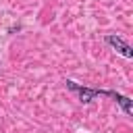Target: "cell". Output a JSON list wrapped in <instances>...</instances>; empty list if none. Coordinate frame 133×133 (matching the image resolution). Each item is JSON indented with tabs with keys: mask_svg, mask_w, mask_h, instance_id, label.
<instances>
[{
	"mask_svg": "<svg viewBox=\"0 0 133 133\" xmlns=\"http://www.w3.org/2000/svg\"><path fill=\"white\" fill-rule=\"evenodd\" d=\"M64 85H66V89L75 91V94L79 96V102H83V104H89V102H94L98 96H104V98L114 100V102L121 106V110H123L125 114H129V116L133 114V102H131V98H127V96H123V94H118V91H114V89H96V87H85V85L75 83L73 79H64Z\"/></svg>",
	"mask_w": 133,
	"mask_h": 133,
	"instance_id": "6da1fadb",
	"label": "cell"
},
{
	"mask_svg": "<svg viewBox=\"0 0 133 133\" xmlns=\"http://www.w3.org/2000/svg\"><path fill=\"white\" fill-rule=\"evenodd\" d=\"M104 42L108 44V46H112L118 54H123L125 58H133V50H131V46L123 39V37H118V35H112V33H108L106 37H104Z\"/></svg>",
	"mask_w": 133,
	"mask_h": 133,
	"instance_id": "7a4b0ae2",
	"label": "cell"
}]
</instances>
